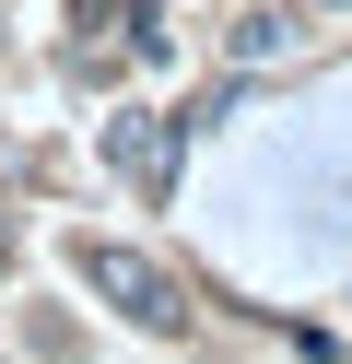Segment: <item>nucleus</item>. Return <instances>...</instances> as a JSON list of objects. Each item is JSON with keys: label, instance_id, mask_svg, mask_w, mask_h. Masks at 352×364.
<instances>
[{"label": "nucleus", "instance_id": "1", "mask_svg": "<svg viewBox=\"0 0 352 364\" xmlns=\"http://www.w3.org/2000/svg\"><path fill=\"white\" fill-rule=\"evenodd\" d=\"M70 270H82V282L106 294L129 329H153V341H176V329H188V282H176L164 259H141V247H117V235H82V247H70Z\"/></svg>", "mask_w": 352, "mask_h": 364}, {"label": "nucleus", "instance_id": "3", "mask_svg": "<svg viewBox=\"0 0 352 364\" xmlns=\"http://www.w3.org/2000/svg\"><path fill=\"white\" fill-rule=\"evenodd\" d=\"M0 270H12V212H0Z\"/></svg>", "mask_w": 352, "mask_h": 364}, {"label": "nucleus", "instance_id": "2", "mask_svg": "<svg viewBox=\"0 0 352 364\" xmlns=\"http://www.w3.org/2000/svg\"><path fill=\"white\" fill-rule=\"evenodd\" d=\"M106 153H117V176H129L141 200H164V176H176V118H117Z\"/></svg>", "mask_w": 352, "mask_h": 364}]
</instances>
